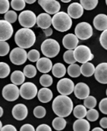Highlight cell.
Segmentation results:
<instances>
[{"label":"cell","mask_w":107,"mask_h":131,"mask_svg":"<svg viewBox=\"0 0 107 131\" xmlns=\"http://www.w3.org/2000/svg\"><path fill=\"white\" fill-rule=\"evenodd\" d=\"M33 113H34V115L35 118H38V119H41V118H44L46 116V111L45 107L39 105L34 108Z\"/></svg>","instance_id":"39"},{"label":"cell","mask_w":107,"mask_h":131,"mask_svg":"<svg viewBox=\"0 0 107 131\" xmlns=\"http://www.w3.org/2000/svg\"><path fill=\"white\" fill-rule=\"evenodd\" d=\"M99 112L95 108H90L88 111H87V115H86V117H87V119L90 122H96V121L98 120V119L99 118Z\"/></svg>","instance_id":"37"},{"label":"cell","mask_w":107,"mask_h":131,"mask_svg":"<svg viewBox=\"0 0 107 131\" xmlns=\"http://www.w3.org/2000/svg\"><path fill=\"white\" fill-rule=\"evenodd\" d=\"M38 92L37 86L32 82L23 83L19 89L21 97L27 100L34 99L37 96Z\"/></svg>","instance_id":"9"},{"label":"cell","mask_w":107,"mask_h":131,"mask_svg":"<svg viewBox=\"0 0 107 131\" xmlns=\"http://www.w3.org/2000/svg\"><path fill=\"white\" fill-rule=\"evenodd\" d=\"M10 52V45L5 41H0V56H7Z\"/></svg>","instance_id":"41"},{"label":"cell","mask_w":107,"mask_h":131,"mask_svg":"<svg viewBox=\"0 0 107 131\" xmlns=\"http://www.w3.org/2000/svg\"><path fill=\"white\" fill-rule=\"evenodd\" d=\"M2 131H16L17 129L14 125H6L2 127Z\"/></svg>","instance_id":"47"},{"label":"cell","mask_w":107,"mask_h":131,"mask_svg":"<svg viewBox=\"0 0 107 131\" xmlns=\"http://www.w3.org/2000/svg\"><path fill=\"white\" fill-rule=\"evenodd\" d=\"M74 95L79 100H84L90 94V89L87 84L80 82L76 84L74 90Z\"/></svg>","instance_id":"16"},{"label":"cell","mask_w":107,"mask_h":131,"mask_svg":"<svg viewBox=\"0 0 107 131\" xmlns=\"http://www.w3.org/2000/svg\"><path fill=\"white\" fill-rule=\"evenodd\" d=\"M67 73L68 76H70L71 78H76L79 77L81 74V69H80V66L76 63L70 64L67 68Z\"/></svg>","instance_id":"29"},{"label":"cell","mask_w":107,"mask_h":131,"mask_svg":"<svg viewBox=\"0 0 107 131\" xmlns=\"http://www.w3.org/2000/svg\"><path fill=\"white\" fill-rule=\"evenodd\" d=\"M39 83L43 87H49L53 83V78L50 75L43 74L39 78Z\"/></svg>","instance_id":"32"},{"label":"cell","mask_w":107,"mask_h":131,"mask_svg":"<svg viewBox=\"0 0 107 131\" xmlns=\"http://www.w3.org/2000/svg\"><path fill=\"white\" fill-rule=\"evenodd\" d=\"M52 18L49 14L46 12L41 13L37 16L36 24L39 28H42L43 30L46 29L52 25Z\"/></svg>","instance_id":"20"},{"label":"cell","mask_w":107,"mask_h":131,"mask_svg":"<svg viewBox=\"0 0 107 131\" xmlns=\"http://www.w3.org/2000/svg\"><path fill=\"white\" fill-rule=\"evenodd\" d=\"M23 73H24L25 77L28 78H32L36 76L37 68L30 64L26 65L23 69Z\"/></svg>","instance_id":"31"},{"label":"cell","mask_w":107,"mask_h":131,"mask_svg":"<svg viewBox=\"0 0 107 131\" xmlns=\"http://www.w3.org/2000/svg\"><path fill=\"white\" fill-rule=\"evenodd\" d=\"M10 72V66L5 62H0V79L6 78Z\"/></svg>","instance_id":"33"},{"label":"cell","mask_w":107,"mask_h":131,"mask_svg":"<svg viewBox=\"0 0 107 131\" xmlns=\"http://www.w3.org/2000/svg\"><path fill=\"white\" fill-rule=\"evenodd\" d=\"M52 25L57 31L65 32L69 30L72 27V18L66 12L60 11L53 16Z\"/></svg>","instance_id":"3"},{"label":"cell","mask_w":107,"mask_h":131,"mask_svg":"<svg viewBox=\"0 0 107 131\" xmlns=\"http://www.w3.org/2000/svg\"><path fill=\"white\" fill-rule=\"evenodd\" d=\"M62 43L65 49L68 50H74L78 45L79 39L76 34L69 33L63 37Z\"/></svg>","instance_id":"18"},{"label":"cell","mask_w":107,"mask_h":131,"mask_svg":"<svg viewBox=\"0 0 107 131\" xmlns=\"http://www.w3.org/2000/svg\"><path fill=\"white\" fill-rule=\"evenodd\" d=\"M29 111L25 105L23 103H19L14 106L12 110V116L14 119L18 121L24 120L28 116Z\"/></svg>","instance_id":"15"},{"label":"cell","mask_w":107,"mask_h":131,"mask_svg":"<svg viewBox=\"0 0 107 131\" xmlns=\"http://www.w3.org/2000/svg\"><path fill=\"white\" fill-rule=\"evenodd\" d=\"M25 80V76L21 70H15L11 74L10 81L16 85H21Z\"/></svg>","instance_id":"26"},{"label":"cell","mask_w":107,"mask_h":131,"mask_svg":"<svg viewBox=\"0 0 107 131\" xmlns=\"http://www.w3.org/2000/svg\"><path fill=\"white\" fill-rule=\"evenodd\" d=\"M75 34L81 40H87L93 35V28L88 22H81L76 26Z\"/></svg>","instance_id":"7"},{"label":"cell","mask_w":107,"mask_h":131,"mask_svg":"<svg viewBox=\"0 0 107 131\" xmlns=\"http://www.w3.org/2000/svg\"><path fill=\"white\" fill-rule=\"evenodd\" d=\"M61 1L63 2V3H69V2H70L72 0H61Z\"/></svg>","instance_id":"53"},{"label":"cell","mask_w":107,"mask_h":131,"mask_svg":"<svg viewBox=\"0 0 107 131\" xmlns=\"http://www.w3.org/2000/svg\"><path fill=\"white\" fill-rule=\"evenodd\" d=\"M27 58L31 62H37L40 58V53L36 49H32L27 53Z\"/></svg>","instance_id":"40"},{"label":"cell","mask_w":107,"mask_h":131,"mask_svg":"<svg viewBox=\"0 0 107 131\" xmlns=\"http://www.w3.org/2000/svg\"><path fill=\"white\" fill-rule=\"evenodd\" d=\"M84 13V8L79 3L74 2L71 3L67 8V14L71 18L79 19Z\"/></svg>","instance_id":"17"},{"label":"cell","mask_w":107,"mask_h":131,"mask_svg":"<svg viewBox=\"0 0 107 131\" xmlns=\"http://www.w3.org/2000/svg\"><path fill=\"white\" fill-rule=\"evenodd\" d=\"M92 131H103V129L101 127H95L92 129Z\"/></svg>","instance_id":"51"},{"label":"cell","mask_w":107,"mask_h":131,"mask_svg":"<svg viewBox=\"0 0 107 131\" xmlns=\"http://www.w3.org/2000/svg\"><path fill=\"white\" fill-rule=\"evenodd\" d=\"M66 69L64 64L61 63H56L53 65L52 69V73L56 78H62L65 76Z\"/></svg>","instance_id":"24"},{"label":"cell","mask_w":107,"mask_h":131,"mask_svg":"<svg viewBox=\"0 0 107 131\" xmlns=\"http://www.w3.org/2000/svg\"><path fill=\"white\" fill-rule=\"evenodd\" d=\"M3 112H4V111H3V108L0 106V118L2 117V116L3 115Z\"/></svg>","instance_id":"52"},{"label":"cell","mask_w":107,"mask_h":131,"mask_svg":"<svg viewBox=\"0 0 107 131\" xmlns=\"http://www.w3.org/2000/svg\"><path fill=\"white\" fill-rule=\"evenodd\" d=\"M105 2H106V5H107V0H105Z\"/></svg>","instance_id":"55"},{"label":"cell","mask_w":107,"mask_h":131,"mask_svg":"<svg viewBox=\"0 0 107 131\" xmlns=\"http://www.w3.org/2000/svg\"><path fill=\"white\" fill-rule=\"evenodd\" d=\"M14 33L12 24L5 19H0V41H7L10 39Z\"/></svg>","instance_id":"13"},{"label":"cell","mask_w":107,"mask_h":131,"mask_svg":"<svg viewBox=\"0 0 107 131\" xmlns=\"http://www.w3.org/2000/svg\"><path fill=\"white\" fill-rule=\"evenodd\" d=\"M37 16L33 11L30 10H23L18 16L19 24L24 28H30L36 24Z\"/></svg>","instance_id":"6"},{"label":"cell","mask_w":107,"mask_h":131,"mask_svg":"<svg viewBox=\"0 0 107 131\" xmlns=\"http://www.w3.org/2000/svg\"><path fill=\"white\" fill-rule=\"evenodd\" d=\"M81 74L85 77H91L94 74L96 67L93 63L90 62H87L82 64L80 67Z\"/></svg>","instance_id":"25"},{"label":"cell","mask_w":107,"mask_h":131,"mask_svg":"<svg viewBox=\"0 0 107 131\" xmlns=\"http://www.w3.org/2000/svg\"><path fill=\"white\" fill-rule=\"evenodd\" d=\"M99 108L103 114L107 115V97L101 100L99 103Z\"/></svg>","instance_id":"44"},{"label":"cell","mask_w":107,"mask_h":131,"mask_svg":"<svg viewBox=\"0 0 107 131\" xmlns=\"http://www.w3.org/2000/svg\"><path fill=\"white\" fill-rule=\"evenodd\" d=\"M98 0H80V4L86 10L94 9L98 5Z\"/></svg>","instance_id":"30"},{"label":"cell","mask_w":107,"mask_h":131,"mask_svg":"<svg viewBox=\"0 0 107 131\" xmlns=\"http://www.w3.org/2000/svg\"><path fill=\"white\" fill-rule=\"evenodd\" d=\"M3 124H2V122H1V120H0V130H2V127H3Z\"/></svg>","instance_id":"54"},{"label":"cell","mask_w":107,"mask_h":131,"mask_svg":"<svg viewBox=\"0 0 107 131\" xmlns=\"http://www.w3.org/2000/svg\"><path fill=\"white\" fill-rule=\"evenodd\" d=\"M53 128L56 130L61 131L63 130L66 126V121L63 117L57 116L53 119L52 122Z\"/></svg>","instance_id":"27"},{"label":"cell","mask_w":107,"mask_h":131,"mask_svg":"<svg viewBox=\"0 0 107 131\" xmlns=\"http://www.w3.org/2000/svg\"><path fill=\"white\" fill-rule=\"evenodd\" d=\"M93 25L96 30L103 31L107 29V15L104 14H99L93 18Z\"/></svg>","instance_id":"21"},{"label":"cell","mask_w":107,"mask_h":131,"mask_svg":"<svg viewBox=\"0 0 107 131\" xmlns=\"http://www.w3.org/2000/svg\"><path fill=\"white\" fill-rule=\"evenodd\" d=\"M74 131H89L90 125L88 120L83 118L77 119L73 124Z\"/></svg>","instance_id":"23"},{"label":"cell","mask_w":107,"mask_h":131,"mask_svg":"<svg viewBox=\"0 0 107 131\" xmlns=\"http://www.w3.org/2000/svg\"><path fill=\"white\" fill-rule=\"evenodd\" d=\"M26 5L25 0H12L10 2V6L12 9L16 11L23 10Z\"/></svg>","instance_id":"34"},{"label":"cell","mask_w":107,"mask_h":131,"mask_svg":"<svg viewBox=\"0 0 107 131\" xmlns=\"http://www.w3.org/2000/svg\"><path fill=\"white\" fill-rule=\"evenodd\" d=\"M37 96L39 101L43 103H49L53 98L52 91L48 87L41 88L38 91Z\"/></svg>","instance_id":"22"},{"label":"cell","mask_w":107,"mask_h":131,"mask_svg":"<svg viewBox=\"0 0 107 131\" xmlns=\"http://www.w3.org/2000/svg\"><path fill=\"white\" fill-rule=\"evenodd\" d=\"M37 131H51L52 128L49 125L46 124H41L36 128Z\"/></svg>","instance_id":"46"},{"label":"cell","mask_w":107,"mask_h":131,"mask_svg":"<svg viewBox=\"0 0 107 131\" xmlns=\"http://www.w3.org/2000/svg\"><path fill=\"white\" fill-rule=\"evenodd\" d=\"M38 4L50 15H54L61 9V4L57 0H38Z\"/></svg>","instance_id":"12"},{"label":"cell","mask_w":107,"mask_h":131,"mask_svg":"<svg viewBox=\"0 0 107 131\" xmlns=\"http://www.w3.org/2000/svg\"><path fill=\"white\" fill-rule=\"evenodd\" d=\"M87 113V110L84 105H77L73 108V114L77 119L85 118Z\"/></svg>","instance_id":"28"},{"label":"cell","mask_w":107,"mask_h":131,"mask_svg":"<svg viewBox=\"0 0 107 131\" xmlns=\"http://www.w3.org/2000/svg\"><path fill=\"white\" fill-rule=\"evenodd\" d=\"M10 3L8 0H0V14H5L8 10H9Z\"/></svg>","instance_id":"42"},{"label":"cell","mask_w":107,"mask_h":131,"mask_svg":"<svg viewBox=\"0 0 107 131\" xmlns=\"http://www.w3.org/2000/svg\"><path fill=\"white\" fill-rule=\"evenodd\" d=\"M60 45L59 42L52 38L46 39L41 43V50L45 57L53 58L57 56L60 52Z\"/></svg>","instance_id":"4"},{"label":"cell","mask_w":107,"mask_h":131,"mask_svg":"<svg viewBox=\"0 0 107 131\" xmlns=\"http://www.w3.org/2000/svg\"><path fill=\"white\" fill-rule=\"evenodd\" d=\"M74 56L76 61L82 64L92 61L94 58L90 49L84 45H77L74 50Z\"/></svg>","instance_id":"5"},{"label":"cell","mask_w":107,"mask_h":131,"mask_svg":"<svg viewBox=\"0 0 107 131\" xmlns=\"http://www.w3.org/2000/svg\"><path fill=\"white\" fill-rule=\"evenodd\" d=\"M63 60L66 63L69 64V65L77 62L74 56V50H68L65 52L63 54Z\"/></svg>","instance_id":"35"},{"label":"cell","mask_w":107,"mask_h":131,"mask_svg":"<svg viewBox=\"0 0 107 131\" xmlns=\"http://www.w3.org/2000/svg\"><path fill=\"white\" fill-rule=\"evenodd\" d=\"M37 0H25V2H26V3H28V4H33Z\"/></svg>","instance_id":"50"},{"label":"cell","mask_w":107,"mask_h":131,"mask_svg":"<svg viewBox=\"0 0 107 131\" xmlns=\"http://www.w3.org/2000/svg\"><path fill=\"white\" fill-rule=\"evenodd\" d=\"M99 42L103 49L107 50V29L103 30L99 37Z\"/></svg>","instance_id":"43"},{"label":"cell","mask_w":107,"mask_h":131,"mask_svg":"<svg viewBox=\"0 0 107 131\" xmlns=\"http://www.w3.org/2000/svg\"><path fill=\"white\" fill-rule=\"evenodd\" d=\"M35 130V128L33 125L29 123H27L22 125L20 128V131H34Z\"/></svg>","instance_id":"45"},{"label":"cell","mask_w":107,"mask_h":131,"mask_svg":"<svg viewBox=\"0 0 107 131\" xmlns=\"http://www.w3.org/2000/svg\"><path fill=\"white\" fill-rule=\"evenodd\" d=\"M106 96H107V89H106Z\"/></svg>","instance_id":"56"},{"label":"cell","mask_w":107,"mask_h":131,"mask_svg":"<svg viewBox=\"0 0 107 131\" xmlns=\"http://www.w3.org/2000/svg\"><path fill=\"white\" fill-rule=\"evenodd\" d=\"M94 76L97 81L101 84H107V63L98 64L96 67Z\"/></svg>","instance_id":"14"},{"label":"cell","mask_w":107,"mask_h":131,"mask_svg":"<svg viewBox=\"0 0 107 131\" xmlns=\"http://www.w3.org/2000/svg\"><path fill=\"white\" fill-rule=\"evenodd\" d=\"M43 32L45 33V36L46 37L50 36H52V34L53 33L52 29V28H50V27L46 28V29H43Z\"/></svg>","instance_id":"49"},{"label":"cell","mask_w":107,"mask_h":131,"mask_svg":"<svg viewBox=\"0 0 107 131\" xmlns=\"http://www.w3.org/2000/svg\"><path fill=\"white\" fill-rule=\"evenodd\" d=\"M99 124H100L101 127V128H107V118L106 117H104V118H101L99 122Z\"/></svg>","instance_id":"48"},{"label":"cell","mask_w":107,"mask_h":131,"mask_svg":"<svg viewBox=\"0 0 107 131\" xmlns=\"http://www.w3.org/2000/svg\"><path fill=\"white\" fill-rule=\"evenodd\" d=\"M74 83L72 80L67 78H61L57 82L56 88L60 94L68 96L74 92Z\"/></svg>","instance_id":"11"},{"label":"cell","mask_w":107,"mask_h":131,"mask_svg":"<svg viewBox=\"0 0 107 131\" xmlns=\"http://www.w3.org/2000/svg\"><path fill=\"white\" fill-rule=\"evenodd\" d=\"M53 64L50 58L47 57L40 58L36 62V68L40 72L46 74L52 70Z\"/></svg>","instance_id":"19"},{"label":"cell","mask_w":107,"mask_h":131,"mask_svg":"<svg viewBox=\"0 0 107 131\" xmlns=\"http://www.w3.org/2000/svg\"><path fill=\"white\" fill-rule=\"evenodd\" d=\"M19 89L18 85L14 83L7 84L2 90V96L8 101H16L19 98Z\"/></svg>","instance_id":"10"},{"label":"cell","mask_w":107,"mask_h":131,"mask_svg":"<svg viewBox=\"0 0 107 131\" xmlns=\"http://www.w3.org/2000/svg\"><path fill=\"white\" fill-rule=\"evenodd\" d=\"M10 60L14 65H21L27 60V52L21 47H16L10 52Z\"/></svg>","instance_id":"8"},{"label":"cell","mask_w":107,"mask_h":131,"mask_svg":"<svg viewBox=\"0 0 107 131\" xmlns=\"http://www.w3.org/2000/svg\"><path fill=\"white\" fill-rule=\"evenodd\" d=\"M84 105L86 108L90 109V108H95L97 105V100L94 96H88V97L84 99Z\"/></svg>","instance_id":"36"},{"label":"cell","mask_w":107,"mask_h":131,"mask_svg":"<svg viewBox=\"0 0 107 131\" xmlns=\"http://www.w3.org/2000/svg\"><path fill=\"white\" fill-rule=\"evenodd\" d=\"M52 108L56 116L66 118L73 111V101L68 96L59 95L53 100Z\"/></svg>","instance_id":"1"},{"label":"cell","mask_w":107,"mask_h":131,"mask_svg":"<svg viewBox=\"0 0 107 131\" xmlns=\"http://www.w3.org/2000/svg\"><path fill=\"white\" fill-rule=\"evenodd\" d=\"M4 18L6 21L9 22L10 23H14L18 19V14L14 10H8L5 14Z\"/></svg>","instance_id":"38"},{"label":"cell","mask_w":107,"mask_h":131,"mask_svg":"<svg viewBox=\"0 0 107 131\" xmlns=\"http://www.w3.org/2000/svg\"><path fill=\"white\" fill-rule=\"evenodd\" d=\"M14 41L18 47L27 49L30 48L35 44L36 36L32 29L23 27L16 32Z\"/></svg>","instance_id":"2"}]
</instances>
